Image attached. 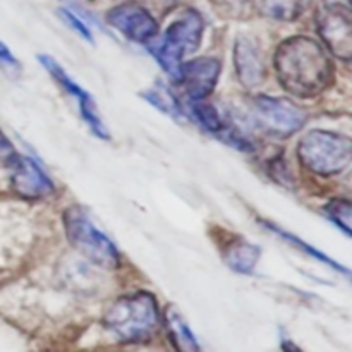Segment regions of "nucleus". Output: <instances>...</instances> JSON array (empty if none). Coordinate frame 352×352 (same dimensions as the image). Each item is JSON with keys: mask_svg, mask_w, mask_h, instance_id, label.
<instances>
[{"mask_svg": "<svg viewBox=\"0 0 352 352\" xmlns=\"http://www.w3.org/2000/svg\"><path fill=\"white\" fill-rule=\"evenodd\" d=\"M110 26L122 33L127 40L146 43L153 40L158 33V24L155 17L136 2H124L116 6L107 14Z\"/></svg>", "mask_w": 352, "mask_h": 352, "instance_id": "8", "label": "nucleus"}, {"mask_svg": "<svg viewBox=\"0 0 352 352\" xmlns=\"http://www.w3.org/2000/svg\"><path fill=\"white\" fill-rule=\"evenodd\" d=\"M275 72L285 91L311 98L329 88L333 65L325 48L308 36H292L275 52Z\"/></svg>", "mask_w": 352, "mask_h": 352, "instance_id": "1", "label": "nucleus"}, {"mask_svg": "<svg viewBox=\"0 0 352 352\" xmlns=\"http://www.w3.org/2000/svg\"><path fill=\"white\" fill-rule=\"evenodd\" d=\"M60 16H62V19L69 24V28H72V30H74L79 36L85 38L86 41H93L91 31H89L88 24L82 23V21L79 19L76 14H72L69 9H60Z\"/></svg>", "mask_w": 352, "mask_h": 352, "instance_id": "20", "label": "nucleus"}, {"mask_svg": "<svg viewBox=\"0 0 352 352\" xmlns=\"http://www.w3.org/2000/svg\"><path fill=\"white\" fill-rule=\"evenodd\" d=\"M0 62L9 65V67H17V65H19V62L14 57L12 52L9 50V47H7L6 43H2V41H0Z\"/></svg>", "mask_w": 352, "mask_h": 352, "instance_id": "22", "label": "nucleus"}, {"mask_svg": "<svg viewBox=\"0 0 352 352\" xmlns=\"http://www.w3.org/2000/svg\"><path fill=\"white\" fill-rule=\"evenodd\" d=\"M325 213L346 236L352 234V206L349 199H332L325 206Z\"/></svg>", "mask_w": 352, "mask_h": 352, "instance_id": "16", "label": "nucleus"}, {"mask_svg": "<svg viewBox=\"0 0 352 352\" xmlns=\"http://www.w3.org/2000/svg\"><path fill=\"white\" fill-rule=\"evenodd\" d=\"M268 229H274V232H277L278 236L282 237V239L289 241V243H294V246H296V248H301L302 251H306V253H308V254H311L313 258H316V260H320V261H322V263L330 265V267L337 268V270H340V272H342V274H346V275H347V268H344L342 265L336 263V261L330 260L329 256H325V254H322V253H320V251H316L315 248H311V246H308V244H306V243H302V241H301V239H298V237L291 236V234L284 232V230H282V229H277V227L270 226V223H268Z\"/></svg>", "mask_w": 352, "mask_h": 352, "instance_id": "19", "label": "nucleus"}, {"mask_svg": "<svg viewBox=\"0 0 352 352\" xmlns=\"http://www.w3.org/2000/svg\"><path fill=\"white\" fill-rule=\"evenodd\" d=\"M254 9L275 21H296L309 9L313 0H251Z\"/></svg>", "mask_w": 352, "mask_h": 352, "instance_id": "13", "label": "nucleus"}, {"mask_svg": "<svg viewBox=\"0 0 352 352\" xmlns=\"http://www.w3.org/2000/svg\"><path fill=\"white\" fill-rule=\"evenodd\" d=\"M234 62L239 81L246 88H254L265 81L267 67H265L263 54L254 41L248 38H239L234 50Z\"/></svg>", "mask_w": 352, "mask_h": 352, "instance_id": "12", "label": "nucleus"}, {"mask_svg": "<svg viewBox=\"0 0 352 352\" xmlns=\"http://www.w3.org/2000/svg\"><path fill=\"white\" fill-rule=\"evenodd\" d=\"M192 116H195V119L198 120L206 131H210V133H222L223 122L222 119H220L219 112L215 110V107L199 102V100H195V103H192Z\"/></svg>", "mask_w": 352, "mask_h": 352, "instance_id": "18", "label": "nucleus"}, {"mask_svg": "<svg viewBox=\"0 0 352 352\" xmlns=\"http://www.w3.org/2000/svg\"><path fill=\"white\" fill-rule=\"evenodd\" d=\"M253 116L256 124L275 138H289L302 129L306 113L285 98L260 95L253 100Z\"/></svg>", "mask_w": 352, "mask_h": 352, "instance_id": "6", "label": "nucleus"}, {"mask_svg": "<svg viewBox=\"0 0 352 352\" xmlns=\"http://www.w3.org/2000/svg\"><path fill=\"white\" fill-rule=\"evenodd\" d=\"M298 157L301 164L315 174L336 175L349 167L352 143L342 134L311 131L299 141Z\"/></svg>", "mask_w": 352, "mask_h": 352, "instance_id": "4", "label": "nucleus"}, {"mask_svg": "<svg viewBox=\"0 0 352 352\" xmlns=\"http://www.w3.org/2000/svg\"><path fill=\"white\" fill-rule=\"evenodd\" d=\"M318 31L323 43L336 57L349 60L352 55V19L347 6L333 3L318 16Z\"/></svg>", "mask_w": 352, "mask_h": 352, "instance_id": "7", "label": "nucleus"}, {"mask_svg": "<svg viewBox=\"0 0 352 352\" xmlns=\"http://www.w3.org/2000/svg\"><path fill=\"white\" fill-rule=\"evenodd\" d=\"M282 351H284V352H299L298 347H296L292 342H289V340L282 342Z\"/></svg>", "mask_w": 352, "mask_h": 352, "instance_id": "23", "label": "nucleus"}, {"mask_svg": "<svg viewBox=\"0 0 352 352\" xmlns=\"http://www.w3.org/2000/svg\"><path fill=\"white\" fill-rule=\"evenodd\" d=\"M220 76V62L212 57H201L181 65L179 82L192 100H203L215 89Z\"/></svg>", "mask_w": 352, "mask_h": 352, "instance_id": "11", "label": "nucleus"}, {"mask_svg": "<svg viewBox=\"0 0 352 352\" xmlns=\"http://www.w3.org/2000/svg\"><path fill=\"white\" fill-rule=\"evenodd\" d=\"M261 250L258 246L246 243V241H237L229 244L226 253V263L237 274H251L260 260Z\"/></svg>", "mask_w": 352, "mask_h": 352, "instance_id": "15", "label": "nucleus"}, {"mask_svg": "<svg viewBox=\"0 0 352 352\" xmlns=\"http://www.w3.org/2000/svg\"><path fill=\"white\" fill-rule=\"evenodd\" d=\"M38 60H40V64L50 72L52 78H54L55 81L64 88L65 93H69V95H72L76 100H78L79 112H81V117L85 119V122L88 124L89 129H91V133L95 134V136L102 138V140H109V131H107V127L103 126L102 119H100L98 112H96V107L95 103H93L91 96H89L81 86L76 85V82L69 78L67 72L62 69V65H58L54 58L48 57V55H38Z\"/></svg>", "mask_w": 352, "mask_h": 352, "instance_id": "9", "label": "nucleus"}, {"mask_svg": "<svg viewBox=\"0 0 352 352\" xmlns=\"http://www.w3.org/2000/svg\"><path fill=\"white\" fill-rule=\"evenodd\" d=\"M160 315L157 301L148 292L124 296L117 299L105 313L107 330L120 342H144L157 330Z\"/></svg>", "mask_w": 352, "mask_h": 352, "instance_id": "2", "label": "nucleus"}, {"mask_svg": "<svg viewBox=\"0 0 352 352\" xmlns=\"http://www.w3.org/2000/svg\"><path fill=\"white\" fill-rule=\"evenodd\" d=\"M165 327H167L168 337H170L172 346L175 347L177 352H201L198 340L192 336L191 329L188 327V323L184 322L179 311L175 308H167L165 309Z\"/></svg>", "mask_w": 352, "mask_h": 352, "instance_id": "14", "label": "nucleus"}, {"mask_svg": "<svg viewBox=\"0 0 352 352\" xmlns=\"http://www.w3.org/2000/svg\"><path fill=\"white\" fill-rule=\"evenodd\" d=\"M144 98L146 102H150L155 109L162 110L167 116L174 117V119H182V112L181 107H179L177 100L170 95V91L164 88H155V89H148L144 93Z\"/></svg>", "mask_w": 352, "mask_h": 352, "instance_id": "17", "label": "nucleus"}, {"mask_svg": "<svg viewBox=\"0 0 352 352\" xmlns=\"http://www.w3.org/2000/svg\"><path fill=\"white\" fill-rule=\"evenodd\" d=\"M17 158H19V155L14 150V144L0 131V167H12Z\"/></svg>", "mask_w": 352, "mask_h": 352, "instance_id": "21", "label": "nucleus"}, {"mask_svg": "<svg viewBox=\"0 0 352 352\" xmlns=\"http://www.w3.org/2000/svg\"><path fill=\"white\" fill-rule=\"evenodd\" d=\"M12 189L24 199H41L52 195L54 184L43 168L28 157H19L12 165Z\"/></svg>", "mask_w": 352, "mask_h": 352, "instance_id": "10", "label": "nucleus"}, {"mask_svg": "<svg viewBox=\"0 0 352 352\" xmlns=\"http://www.w3.org/2000/svg\"><path fill=\"white\" fill-rule=\"evenodd\" d=\"M203 36V19L196 10H186L167 28L162 40L146 41L150 54L168 76L179 82L182 58L198 50Z\"/></svg>", "mask_w": 352, "mask_h": 352, "instance_id": "3", "label": "nucleus"}, {"mask_svg": "<svg viewBox=\"0 0 352 352\" xmlns=\"http://www.w3.org/2000/svg\"><path fill=\"white\" fill-rule=\"evenodd\" d=\"M64 229L67 241L78 253L95 265L113 270L120 265V254L112 241L89 220L79 206H71L64 213Z\"/></svg>", "mask_w": 352, "mask_h": 352, "instance_id": "5", "label": "nucleus"}]
</instances>
